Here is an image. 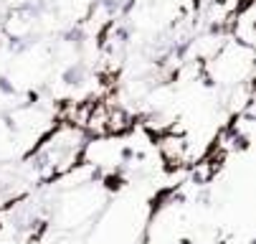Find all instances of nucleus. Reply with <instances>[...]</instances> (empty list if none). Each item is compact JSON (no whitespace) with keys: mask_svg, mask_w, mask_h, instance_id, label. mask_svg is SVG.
I'll list each match as a JSON object with an SVG mask.
<instances>
[{"mask_svg":"<svg viewBox=\"0 0 256 244\" xmlns=\"http://www.w3.org/2000/svg\"><path fill=\"white\" fill-rule=\"evenodd\" d=\"M160 153L168 163H186L190 158V148H188V140L186 137H180V135H165L162 140H160Z\"/></svg>","mask_w":256,"mask_h":244,"instance_id":"f257e3e1","label":"nucleus"},{"mask_svg":"<svg viewBox=\"0 0 256 244\" xmlns=\"http://www.w3.org/2000/svg\"><path fill=\"white\" fill-rule=\"evenodd\" d=\"M86 64H82V61H74V64H68L64 72H61V82L66 84V87H82L84 82H86Z\"/></svg>","mask_w":256,"mask_h":244,"instance_id":"f03ea898","label":"nucleus"},{"mask_svg":"<svg viewBox=\"0 0 256 244\" xmlns=\"http://www.w3.org/2000/svg\"><path fill=\"white\" fill-rule=\"evenodd\" d=\"M61 39H64L66 44H74V46H82V44L86 41V31H84L82 26H71V28H66V31L61 33Z\"/></svg>","mask_w":256,"mask_h":244,"instance_id":"7ed1b4c3","label":"nucleus"},{"mask_svg":"<svg viewBox=\"0 0 256 244\" xmlns=\"http://www.w3.org/2000/svg\"><path fill=\"white\" fill-rule=\"evenodd\" d=\"M33 44H36L33 36H10V39H8V51H13V54H23V51H28Z\"/></svg>","mask_w":256,"mask_h":244,"instance_id":"20e7f679","label":"nucleus"},{"mask_svg":"<svg viewBox=\"0 0 256 244\" xmlns=\"http://www.w3.org/2000/svg\"><path fill=\"white\" fill-rule=\"evenodd\" d=\"M94 8H102L106 18H117L120 16V8H122V0H96Z\"/></svg>","mask_w":256,"mask_h":244,"instance_id":"39448f33","label":"nucleus"},{"mask_svg":"<svg viewBox=\"0 0 256 244\" xmlns=\"http://www.w3.org/2000/svg\"><path fill=\"white\" fill-rule=\"evenodd\" d=\"M0 94H6V97H13L16 94V84L6 74H0Z\"/></svg>","mask_w":256,"mask_h":244,"instance_id":"423d86ee","label":"nucleus"}]
</instances>
